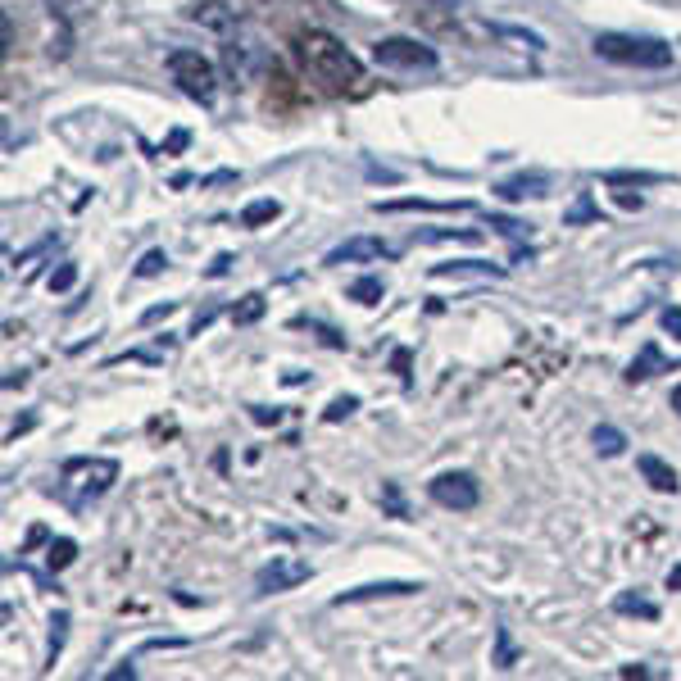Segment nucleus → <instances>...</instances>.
<instances>
[{
  "label": "nucleus",
  "mask_w": 681,
  "mask_h": 681,
  "mask_svg": "<svg viewBox=\"0 0 681 681\" xmlns=\"http://www.w3.org/2000/svg\"><path fill=\"white\" fill-rule=\"evenodd\" d=\"M500 196L509 200H523V196H545V178H518V182H504Z\"/></svg>",
  "instance_id": "obj_13"
},
{
  "label": "nucleus",
  "mask_w": 681,
  "mask_h": 681,
  "mask_svg": "<svg viewBox=\"0 0 681 681\" xmlns=\"http://www.w3.org/2000/svg\"><path fill=\"white\" fill-rule=\"evenodd\" d=\"M82 5H87V0H50V14H60L64 23H73V14H78Z\"/></svg>",
  "instance_id": "obj_22"
},
{
  "label": "nucleus",
  "mask_w": 681,
  "mask_h": 681,
  "mask_svg": "<svg viewBox=\"0 0 681 681\" xmlns=\"http://www.w3.org/2000/svg\"><path fill=\"white\" fill-rule=\"evenodd\" d=\"M168 73H173V82H178L191 100H200V105L214 100L218 78H214V64H209L200 50H168Z\"/></svg>",
  "instance_id": "obj_4"
},
{
  "label": "nucleus",
  "mask_w": 681,
  "mask_h": 681,
  "mask_svg": "<svg viewBox=\"0 0 681 681\" xmlns=\"http://www.w3.org/2000/svg\"><path fill=\"white\" fill-rule=\"evenodd\" d=\"M459 273H500L495 264H486V259H459V264H436L432 277H459Z\"/></svg>",
  "instance_id": "obj_12"
},
{
  "label": "nucleus",
  "mask_w": 681,
  "mask_h": 681,
  "mask_svg": "<svg viewBox=\"0 0 681 681\" xmlns=\"http://www.w3.org/2000/svg\"><path fill=\"white\" fill-rule=\"evenodd\" d=\"M636 468H641L645 482H650L654 491H663V495H672V491L681 486V482H677V473H672V468L663 464L659 454H641V459H636Z\"/></svg>",
  "instance_id": "obj_10"
},
{
  "label": "nucleus",
  "mask_w": 681,
  "mask_h": 681,
  "mask_svg": "<svg viewBox=\"0 0 681 681\" xmlns=\"http://www.w3.org/2000/svg\"><path fill=\"white\" fill-rule=\"evenodd\" d=\"M114 482H119V464H114V459H69L60 473V491L73 509L100 500Z\"/></svg>",
  "instance_id": "obj_3"
},
{
  "label": "nucleus",
  "mask_w": 681,
  "mask_h": 681,
  "mask_svg": "<svg viewBox=\"0 0 681 681\" xmlns=\"http://www.w3.org/2000/svg\"><path fill=\"white\" fill-rule=\"evenodd\" d=\"M663 323H668V327H672V332H677V336H681V309H663Z\"/></svg>",
  "instance_id": "obj_25"
},
{
  "label": "nucleus",
  "mask_w": 681,
  "mask_h": 681,
  "mask_svg": "<svg viewBox=\"0 0 681 681\" xmlns=\"http://www.w3.org/2000/svg\"><path fill=\"white\" fill-rule=\"evenodd\" d=\"M259 314H264V296H246V305L232 309V318H237V323H255Z\"/></svg>",
  "instance_id": "obj_21"
},
{
  "label": "nucleus",
  "mask_w": 681,
  "mask_h": 681,
  "mask_svg": "<svg viewBox=\"0 0 681 681\" xmlns=\"http://www.w3.org/2000/svg\"><path fill=\"white\" fill-rule=\"evenodd\" d=\"M622 445H627V436H622L618 427H595V450L600 454H618Z\"/></svg>",
  "instance_id": "obj_16"
},
{
  "label": "nucleus",
  "mask_w": 681,
  "mask_h": 681,
  "mask_svg": "<svg viewBox=\"0 0 681 681\" xmlns=\"http://www.w3.org/2000/svg\"><path fill=\"white\" fill-rule=\"evenodd\" d=\"M309 577H314V568H309L305 559H273L268 568H259L255 586H259V595H277V591H291V586L309 582Z\"/></svg>",
  "instance_id": "obj_7"
},
{
  "label": "nucleus",
  "mask_w": 681,
  "mask_h": 681,
  "mask_svg": "<svg viewBox=\"0 0 681 681\" xmlns=\"http://www.w3.org/2000/svg\"><path fill=\"white\" fill-rule=\"evenodd\" d=\"M591 46L600 60L627 64V69H672V60H677L663 37H636V32H600Z\"/></svg>",
  "instance_id": "obj_2"
},
{
  "label": "nucleus",
  "mask_w": 681,
  "mask_h": 681,
  "mask_svg": "<svg viewBox=\"0 0 681 681\" xmlns=\"http://www.w3.org/2000/svg\"><path fill=\"white\" fill-rule=\"evenodd\" d=\"M73 550H78V545H73L69 536L50 541V568H69V563H73Z\"/></svg>",
  "instance_id": "obj_20"
},
{
  "label": "nucleus",
  "mask_w": 681,
  "mask_h": 681,
  "mask_svg": "<svg viewBox=\"0 0 681 681\" xmlns=\"http://www.w3.org/2000/svg\"><path fill=\"white\" fill-rule=\"evenodd\" d=\"M650 368H659V346H645L641 364H632V368H627V382H645V377H654Z\"/></svg>",
  "instance_id": "obj_17"
},
{
  "label": "nucleus",
  "mask_w": 681,
  "mask_h": 681,
  "mask_svg": "<svg viewBox=\"0 0 681 681\" xmlns=\"http://www.w3.org/2000/svg\"><path fill=\"white\" fill-rule=\"evenodd\" d=\"M423 582H368V586H355V591H341L336 595V609H346V604H364V600H382V595H418Z\"/></svg>",
  "instance_id": "obj_8"
},
{
  "label": "nucleus",
  "mask_w": 681,
  "mask_h": 681,
  "mask_svg": "<svg viewBox=\"0 0 681 681\" xmlns=\"http://www.w3.org/2000/svg\"><path fill=\"white\" fill-rule=\"evenodd\" d=\"M164 268H168L164 250H146V255H141V264H137V277H159Z\"/></svg>",
  "instance_id": "obj_18"
},
{
  "label": "nucleus",
  "mask_w": 681,
  "mask_h": 681,
  "mask_svg": "<svg viewBox=\"0 0 681 681\" xmlns=\"http://www.w3.org/2000/svg\"><path fill=\"white\" fill-rule=\"evenodd\" d=\"M427 495H432L441 509H477V500H482V486H477L473 473H441L432 477V486H427Z\"/></svg>",
  "instance_id": "obj_6"
},
{
  "label": "nucleus",
  "mask_w": 681,
  "mask_h": 681,
  "mask_svg": "<svg viewBox=\"0 0 681 681\" xmlns=\"http://www.w3.org/2000/svg\"><path fill=\"white\" fill-rule=\"evenodd\" d=\"M277 214H282V205H277V200H250V205L241 209V227H259V223H273Z\"/></svg>",
  "instance_id": "obj_11"
},
{
  "label": "nucleus",
  "mask_w": 681,
  "mask_h": 681,
  "mask_svg": "<svg viewBox=\"0 0 681 681\" xmlns=\"http://www.w3.org/2000/svg\"><path fill=\"white\" fill-rule=\"evenodd\" d=\"M355 409H359V400H355V395H336V400H332V405H327V423H341V418H350V414H355Z\"/></svg>",
  "instance_id": "obj_19"
},
{
  "label": "nucleus",
  "mask_w": 681,
  "mask_h": 681,
  "mask_svg": "<svg viewBox=\"0 0 681 681\" xmlns=\"http://www.w3.org/2000/svg\"><path fill=\"white\" fill-rule=\"evenodd\" d=\"M373 60L386 69H436V50L418 37H382L373 46Z\"/></svg>",
  "instance_id": "obj_5"
},
{
  "label": "nucleus",
  "mask_w": 681,
  "mask_h": 681,
  "mask_svg": "<svg viewBox=\"0 0 681 681\" xmlns=\"http://www.w3.org/2000/svg\"><path fill=\"white\" fill-rule=\"evenodd\" d=\"M668 591H681V568H672L668 573Z\"/></svg>",
  "instance_id": "obj_27"
},
{
  "label": "nucleus",
  "mask_w": 681,
  "mask_h": 681,
  "mask_svg": "<svg viewBox=\"0 0 681 681\" xmlns=\"http://www.w3.org/2000/svg\"><path fill=\"white\" fill-rule=\"evenodd\" d=\"M296 60H300V69H305V78L318 82L327 96H346V91H359V82H364L359 55L341 37H332V32H323V28L300 32Z\"/></svg>",
  "instance_id": "obj_1"
},
{
  "label": "nucleus",
  "mask_w": 681,
  "mask_h": 681,
  "mask_svg": "<svg viewBox=\"0 0 681 681\" xmlns=\"http://www.w3.org/2000/svg\"><path fill=\"white\" fill-rule=\"evenodd\" d=\"M73 277H78V268H73V264H64L60 273L50 277V291H69V287H73Z\"/></svg>",
  "instance_id": "obj_23"
},
{
  "label": "nucleus",
  "mask_w": 681,
  "mask_h": 681,
  "mask_svg": "<svg viewBox=\"0 0 681 681\" xmlns=\"http://www.w3.org/2000/svg\"><path fill=\"white\" fill-rule=\"evenodd\" d=\"M164 314H173V300H164V305L146 309V323H155V318H164Z\"/></svg>",
  "instance_id": "obj_24"
},
{
  "label": "nucleus",
  "mask_w": 681,
  "mask_h": 681,
  "mask_svg": "<svg viewBox=\"0 0 681 681\" xmlns=\"http://www.w3.org/2000/svg\"><path fill=\"white\" fill-rule=\"evenodd\" d=\"M613 609H618V613H641V618H659V604L641 600V595H618V600H613Z\"/></svg>",
  "instance_id": "obj_15"
},
{
  "label": "nucleus",
  "mask_w": 681,
  "mask_h": 681,
  "mask_svg": "<svg viewBox=\"0 0 681 681\" xmlns=\"http://www.w3.org/2000/svg\"><path fill=\"white\" fill-rule=\"evenodd\" d=\"M672 409H677V414H681V382L672 386Z\"/></svg>",
  "instance_id": "obj_28"
},
{
  "label": "nucleus",
  "mask_w": 681,
  "mask_h": 681,
  "mask_svg": "<svg viewBox=\"0 0 681 681\" xmlns=\"http://www.w3.org/2000/svg\"><path fill=\"white\" fill-rule=\"evenodd\" d=\"M382 277H359L355 287H350V300H359V305H377L382 300Z\"/></svg>",
  "instance_id": "obj_14"
},
{
  "label": "nucleus",
  "mask_w": 681,
  "mask_h": 681,
  "mask_svg": "<svg viewBox=\"0 0 681 681\" xmlns=\"http://www.w3.org/2000/svg\"><path fill=\"white\" fill-rule=\"evenodd\" d=\"M391 255V246L377 237H350L346 246H336L332 255L323 259V264H364V259H386Z\"/></svg>",
  "instance_id": "obj_9"
},
{
  "label": "nucleus",
  "mask_w": 681,
  "mask_h": 681,
  "mask_svg": "<svg viewBox=\"0 0 681 681\" xmlns=\"http://www.w3.org/2000/svg\"><path fill=\"white\" fill-rule=\"evenodd\" d=\"M227 264H232V255H218V259H214V268H209V277H223V273H227Z\"/></svg>",
  "instance_id": "obj_26"
}]
</instances>
